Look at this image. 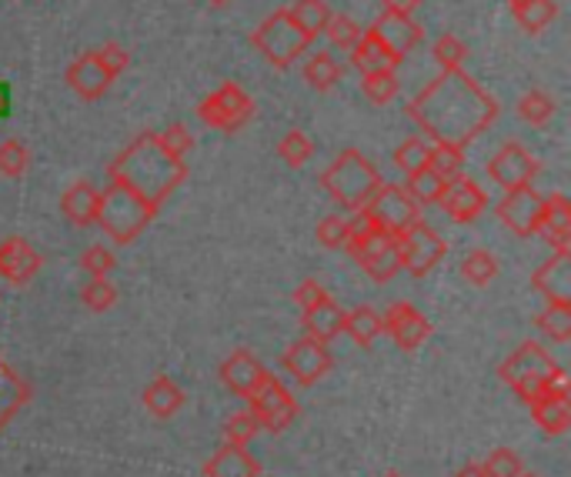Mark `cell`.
<instances>
[{
	"instance_id": "21",
	"label": "cell",
	"mask_w": 571,
	"mask_h": 477,
	"mask_svg": "<svg viewBox=\"0 0 571 477\" xmlns=\"http://www.w3.org/2000/svg\"><path fill=\"white\" fill-rule=\"evenodd\" d=\"M528 407H531V420L548 437H561L571 427V390H548Z\"/></svg>"
},
{
	"instance_id": "43",
	"label": "cell",
	"mask_w": 571,
	"mask_h": 477,
	"mask_svg": "<svg viewBox=\"0 0 571 477\" xmlns=\"http://www.w3.org/2000/svg\"><path fill=\"white\" fill-rule=\"evenodd\" d=\"M81 301H84V307H91L98 314L101 311H111L118 304V287L108 277H91L84 284V291H81Z\"/></svg>"
},
{
	"instance_id": "13",
	"label": "cell",
	"mask_w": 571,
	"mask_h": 477,
	"mask_svg": "<svg viewBox=\"0 0 571 477\" xmlns=\"http://www.w3.org/2000/svg\"><path fill=\"white\" fill-rule=\"evenodd\" d=\"M331 367H334V357H331V351H328V344H321V341H314V337H301V341H294L288 351H284V371L301 384V387H311V384H318L324 374H331Z\"/></svg>"
},
{
	"instance_id": "55",
	"label": "cell",
	"mask_w": 571,
	"mask_h": 477,
	"mask_svg": "<svg viewBox=\"0 0 571 477\" xmlns=\"http://www.w3.org/2000/svg\"><path fill=\"white\" fill-rule=\"evenodd\" d=\"M454 477H484V470H481V464H464Z\"/></svg>"
},
{
	"instance_id": "3",
	"label": "cell",
	"mask_w": 571,
	"mask_h": 477,
	"mask_svg": "<svg viewBox=\"0 0 571 477\" xmlns=\"http://www.w3.org/2000/svg\"><path fill=\"white\" fill-rule=\"evenodd\" d=\"M381 174L378 168L354 148L341 151L321 174V187L331 194L334 204H341L344 211H361L368 204V197L381 187Z\"/></svg>"
},
{
	"instance_id": "6",
	"label": "cell",
	"mask_w": 571,
	"mask_h": 477,
	"mask_svg": "<svg viewBox=\"0 0 571 477\" xmlns=\"http://www.w3.org/2000/svg\"><path fill=\"white\" fill-rule=\"evenodd\" d=\"M251 44L264 54V61L278 71L291 68L294 61H301L311 48V41L304 38V31L291 21L288 11H274L271 18L261 21V28L251 34Z\"/></svg>"
},
{
	"instance_id": "16",
	"label": "cell",
	"mask_w": 571,
	"mask_h": 477,
	"mask_svg": "<svg viewBox=\"0 0 571 477\" xmlns=\"http://www.w3.org/2000/svg\"><path fill=\"white\" fill-rule=\"evenodd\" d=\"M381 321H384V331L391 334V341H394L401 351H414V347H421V344L431 337V321H428L414 304H408V301L391 304V307L381 314Z\"/></svg>"
},
{
	"instance_id": "46",
	"label": "cell",
	"mask_w": 571,
	"mask_h": 477,
	"mask_svg": "<svg viewBox=\"0 0 571 477\" xmlns=\"http://www.w3.org/2000/svg\"><path fill=\"white\" fill-rule=\"evenodd\" d=\"M481 470L484 477H518L524 467H521V457L508 447H494L484 460H481Z\"/></svg>"
},
{
	"instance_id": "17",
	"label": "cell",
	"mask_w": 571,
	"mask_h": 477,
	"mask_svg": "<svg viewBox=\"0 0 571 477\" xmlns=\"http://www.w3.org/2000/svg\"><path fill=\"white\" fill-rule=\"evenodd\" d=\"M44 267V257L31 247L28 237H11L0 244V277L14 287H24L38 277V271Z\"/></svg>"
},
{
	"instance_id": "54",
	"label": "cell",
	"mask_w": 571,
	"mask_h": 477,
	"mask_svg": "<svg viewBox=\"0 0 571 477\" xmlns=\"http://www.w3.org/2000/svg\"><path fill=\"white\" fill-rule=\"evenodd\" d=\"M11 104H14V98H11V88L0 81V121H4L8 114H11Z\"/></svg>"
},
{
	"instance_id": "4",
	"label": "cell",
	"mask_w": 571,
	"mask_h": 477,
	"mask_svg": "<svg viewBox=\"0 0 571 477\" xmlns=\"http://www.w3.org/2000/svg\"><path fill=\"white\" fill-rule=\"evenodd\" d=\"M498 374H501V380L514 390L518 400L531 404V400H538L541 394H548V390L554 387V380H558L564 371L558 367V361H554L541 344L524 341L514 354L504 357V364L498 367Z\"/></svg>"
},
{
	"instance_id": "18",
	"label": "cell",
	"mask_w": 571,
	"mask_h": 477,
	"mask_svg": "<svg viewBox=\"0 0 571 477\" xmlns=\"http://www.w3.org/2000/svg\"><path fill=\"white\" fill-rule=\"evenodd\" d=\"M531 287L548 304H571V251H554L534 274Z\"/></svg>"
},
{
	"instance_id": "56",
	"label": "cell",
	"mask_w": 571,
	"mask_h": 477,
	"mask_svg": "<svg viewBox=\"0 0 571 477\" xmlns=\"http://www.w3.org/2000/svg\"><path fill=\"white\" fill-rule=\"evenodd\" d=\"M381 477H401V474H398V470H384Z\"/></svg>"
},
{
	"instance_id": "36",
	"label": "cell",
	"mask_w": 571,
	"mask_h": 477,
	"mask_svg": "<svg viewBox=\"0 0 571 477\" xmlns=\"http://www.w3.org/2000/svg\"><path fill=\"white\" fill-rule=\"evenodd\" d=\"M304 81L314 91H331L341 81V64L334 61V54H311L304 61Z\"/></svg>"
},
{
	"instance_id": "45",
	"label": "cell",
	"mask_w": 571,
	"mask_h": 477,
	"mask_svg": "<svg viewBox=\"0 0 571 477\" xmlns=\"http://www.w3.org/2000/svg\"><path fill=\"white\" fill-rule=\"evenodd\" d=\"M28 164H31V154H28L24 141L11 138L0 144V174L4 177H21L28 171Z\"/></svg>"
},
{
	"instance_id": "10",
	"label": "cell",
	"mask_w": 571,
	"mask_h": 477,
	"mask_svg": "<svg viewBox=\"0 0 571 477\" xmlns=\"http://www.w3.org/2000/svg\"><path fill=\"white\" fill-rule=\"evenodd\" d=\"M248 400H251V414L258 417V424L264 430L278 434V430H288L298 420V400L274 374H264V380L258 384V390Z\"/></svg>"
},
{
	"instance_id": "14",
	"label": "cell",
	"mask_w": 571,
	"mask_h": 477,
	"mask_svg": "<svg viewBox=\"0 0 571 477\" xmlns=\"http://www.w3.org/2000/svg\"><path fill=\"white\" fill-rule=\"evenodd\" d=\"M541 204H544V197L531 184L504 191V197L498 204V221L511 234H518V237H534L538 234V221H541Z\"/></svg>"
},
{
	"instance_id": "50",
	"label": "cell",
	"mask_w": 571,
	"mask_h": 477,
	"mask_svg": "<svg viewBox=\"0 0 571 477\" xmlns=\"http://www.w3.org/2000/svg\"><path fill=\"white\" fill-rule=\"evenodd\" d=\"M81 267L88 271V277H108L118 267V257L104 244H94L81 254Z\"/></svg>"
},
{
	"instance_id": "31",
	"label": "cell",
	"mask_w": 571,
	"mask_h": 477,
	"mask_svg": "<svg viewBox=\"0 0 571 477\" xmlns=\"http://www.w3.org/2000/svg\"><path fill=\"white\" fill-rule=\"evenodd\" d=\"M344 334H351V341L358 347H371L381 334H384V321L374 307L361 304L351 314H344Z\"/></svg>"
},
{
	"instance_id": "34",
	"label": "cell",
	"mask_w": 571,
	"mask_h": 477,
	"mask_svg": "<svg viewBox=\"0 0 571 477\" xmlns=\"http://www.w3.org/2000/svg\"><path fill=\"white\" fill-rule=\"evenodd\" d=\"M428 168H431L438 177H444V181L461 177V171H464V148L434 141V144L428 148Z\"/></svg>"
},
{
	"instance_id": "7",
	"label": "cell",
	"mask_w": 571,
	"mask_h": 477,
	"mask_svg": "<svg viewBox=\"0 0 571 477\" xmlns=\"http://www.w3.org/2000/svg\"><path fill=\"white\" fill-rule=\"evenodd\" d=\"M198 118L201 124H208L211 131L221 134H234L241 131L251 118H254V101L241 91V84L228 81L218 91H211L201 104H198Z\"/></svg>"
},
{
	"instance_id": "51",
	"label": "cell",
	"mask_w": 571,
	"mask_h": 477,
	"mask_svg": "<svg viewBox=\"0 0 571 477\" xmlns=\"http://www.w3.org/2000/svg\"><path fill=\"white\" fill-rule=\"evenodd\" d=\"M94 58H98V64H101L114 81L131 68V54H128L121 44H104V48H98V51H94Z\"/></svg>"
},
{
	"instance_id": "40",
	"label": "cell",
	"mask_w": 571,
	"mask_h": 477,
	"mask_svg": "<svg viewBox=\"0 0 571 477\" xmlns=\"http://www.w3.org/2000/svg\"><path fill=\"white\" fill-rule=\"evenodd\" d=\"M278 158L288 164V168H304L311 158H314V141L304 134V131H288L278 144Z\"/></svg>"
},
{
	"instance_id": "41",
	"label": "cell",
	"mask_w": 571,
	"mask_h": 477,
	"mask_svg": "<svg viewBox=\"0 0 571 477\" xmlns=\"http://www.w3.org/2000/svg\"><path fill=\"white\" fill-rule=\"evenodd\" d=\"M431 58H434V64H438L441 71H461L464 61H468V44L458 41L454 34H441V38L434 41Z\"/></svg>"
},
{
	"instance_id": "2",
	"label": "cell",
	"mask_w": 571,
	"mask_h": 477,
	"mask_svg": "<svg viewBox=\"0 0 571 477\" xmlns=\"http://www.w3.org/2000/svg\"><path fill=\"white\" fill-rule=\"evenodd\" d=\"M188 164L171 158L161 144L158 134H141L134 138L108 168V181L134 191L141 201L161 211V204L184 184Z\"/></svg>"
},
{
	"instance_id": "38",
	"label": "cell",
	"mask_w": 571,
	"mask_h": 477,
	"mask_svg": "<svg viewBox=\"0 0 571 477\" xmlns=\"http://www.w3.org/2000/svg\"><path fill=\"white\" fill-rule=\"evenodd\" d=\"M408 197L414 204H438L441 191H444V177H438L431 168H421L414 174H408V184H404Z\"/></svg>"
},
{
	"instance_id": "28",
	"label": "cell",
	"mask_w": 571,
	"mask_h": 477,
	"mask_svg": "<svg viewBox=\"0 0 571 477\" xmlns=\"http://www.w3.org/2000/svg\"><path fill=\"white\" fill-rule=\"evenodd\" d=\"M398 64H401V61H398L371 31H364L361 41L351 48V68L361 71V74H371V71H394Z\"/></svg>"
},
{
	"instance_id": "33",
	"label": "cell",
	"mask_w": 571,
	"mask_h": 477,
	"mask_svg": "<svg viewBox=\"0 0 571 477\" xmlns=\"http://www.w3.org/2000/svg\"><path fill=\"white\" fill-rule=\"evenodd\" d=\"M534 327L554 344L571 341V304H544V311L534 317Z\"/></svg>"
},
{
	"instance_id": "49",
	"label": "cell",
	"mask_w": 571,
	"mask_h": 477,
	"mask_svg": "<svg viewBox=\"0 0 571 477\" xmlns=\"http://www.w3.org/2000/svg\"><path fill=\"white\" fill-rule=\"evenodd\" d=\"M314 237H318V244H321V247H328V251H341V247H344V241H348V224H344V217L328 214V217L318 224Z\"/></svg>"
},
{
	"instance_id": "48",
	"label": "cell",
	"mask_w": 571,
	"mask_h": 477,
	"mask_svg": "<svg viewBox=\"0 0 571 477\" xmlns=\"http://www.w3.org/2000/svg\"><path fill=\"white\" fill-rule=\"evenodd\" d=\"M158 144H161L171 158L184 161V158L191 154V148H194V134H191L184 124H171L168 131H161V134H158Z\"/></svg>"
},
{
	"instance_id": "23",
	"label": "cell",
	"mask_w": 571,
	"mask_h": 477,
	"mask_svg": "<svg viewBox=\"0 0 571 477\" xmlns=\"http://www.w3.org/2000/svg\"><path fill=\"white\" fill-rule=\"evenodd\" d=\"M68 84H71V91H74L78 98L98 101V98L108 94V88L114 84V78L98 64V58H94V51H91V54L78 58V61L68 68Z\"/></svg>"
},
{
	"instance_id": "8",
	"label": "cell",
	"mask_w": 571,
	"mask_h": 477,
	"mask_svg": "<svg viewBox=\"0 0 571 477\" xmlns=\"http://www.w3.org/2000/svg\"><path fill=\"white\" fill-rule=\"evenodd\" d=\"M398 244V261L401 271H408L411 277H428L448 254V244L441 241V234L434 227H428L424 221L411 224L408 231H401L394 237Z\"/></svg>"
},
{
	"instance_id": "20",
	"label": "cell",
	"mask_w": 571,
	"mask_h": 477,
	"mask_svg": "<svg viewBox=\"0 0 571 477\" xmlns=\"http://www.w3.org/2000/svg\"><path fill=\"white\" fill-rule=\"evenodd\" d=\"M264 364L251 354V351H234L224 364H221V380H224V387L231 390V394H238V397H251L254 390H258V384L264 380Z\"/></svg>"
},
{
	"instance_id": "47",
	"label": "cell",
	"mask_w": 571,
	"mask_h": 477,
	"mask_svg": "<svg viewBox=\"0 0 571 477\" xmlns=\"http://www.w3.org/2000/svg\"><path fill=\"white\" fill-rule=\"evenodd\" d=\"M394 168L404 171V174H414L421 168H428V144L421 138H408L398 151H394Z\"/></svg>"
},
{
	"instance_id": "35",
	"label": "cell",
	"mask_w": 571,
	"mask_h": 477,
	"mask_svg": "<svg viewBox=\"0 0 571 477\" xmlns=\"http://www.w3.org/2000/svg\"><path fill=\"white\" fill-rule=\"evenodd\" d=\"M514 111H518V118H521L524 124H531V128H544V124L554 118V98H551V94H544V91H528V94H521V98H518Z\"/></svg>"
},
{
	"instance_id": "5",
	"label": "cell",
	"mask_w": 571,
	"mask_h": 477,
	"mask_svg": "<svg viewBox=\"0 0 571 477\" xmlns=\"http://www.w3.org/2000/svg\"><path fill=\"white\" fill-rule=\"evenodd\" d=\"M158 207H151L148 201H141L134 191L121 187L111 181V187L101 191V207H98V227L118 241V244H131L144 234V227L154 221Z\"/></svg>"
},
{
	"instance_id": "19",
	"label": "cell",
	"mask_w": 571,
	"mask_h": 477,
	"mask_svg": "<svg viewBox=\"0 0 571 477\" xmlns=\"http://www.w3.org/2000/svg\"><path fill=\"white\" fill-rule=\"evenodd\" d=\"M368 31H371L398 61H404V58L424 41V31H421L411 18H398V14H381Z\"/></svg>"
},
{
	"instance_id": "1",
	"label": "cell",
	"mask_w": 571,
	"mask_h": 477,
	"mask_svg": "<svg viewBox=\"0 0 571 477\" xmlns=\"http://www.w3.org/2000/svg\"><path fill=\"white\" fill-rule=\"evenodd\" d=\"M408 118L431 138L468 148L498 118V101L464 71H441L411 104Z\"/></svg>"
},
{
	"instance_id": "27",
	"label": "cell",
	"mask_w": 571,
	"mask_h": 477,
	"mask_svg": "<svg viewBox=\"0 0 571 477\" xmlns=\"http://www.w3.org/2000/svg\"><path fill=\"white\" fill-rule=\"evenodd\" d=\"M144 407L154 414V417H161V420H168V417H174L181 407H184V390L168 377V374H158L148 387H144Z\"/></svg>"
},
{
	"instance_id": "15",
	"label": "cell",
	"mask_w": 571,
	"mask_h": 477,
	"mask_svg": "<svg viewBox=\"0 0 571 477\" xmlns=\"http://www.w3.org/2000/svg\"><path fill=\"white\" fill-rule=\"evenodd\" d=\"M438 204L454 224H474L488 211V194L471 177H451V181H444Z\"/></svg>"
},
{
	"instance_id": "42",
	"label": "cell",
	"mask_w": 571,
	"mask_h": 477,
	"mask_svg": "<svg viewBox=\"0 0 571 477\" xmlns=\"http://www.w3.org/2000/svg\"><path fill=\"white\" fill-rule=\"evenodd\" d=\"M324 34H328V41H331L338 51H351V48L361 41L364 28H361L354 18H348V14H331V21H328Z\"/></svg>"
},
{
	"instance_id": "29",
	"label": "cell",
	"mask_w": 571,
	"mask_h": 477,
	"mask_svg": "<svg viewBox=\"0 0 571 477\" xmlns=\"http://www.w3.org/2000/svg\"><path fill=\"white\" fill-rule=\"evenodd\" d=\"M508 11L524 34H541L558 18L554 0H508Z\"/></svg>"
},
{
	"instance_id": "58",
	"label": "cell",
	"mask_w": 571,
	"mask_h": 477,
	"mask_svg": "<svg viewBox=\"0 0 571 477\" xmlns=\"http://www.w3.org/2000/svg\"><path fill=\"white\" fill-rule=\"evenodd\" d=\"M211 4H228V0H211Z\"/></svg>"
},
{
	"instance_id": "30",
	"label": "cell",
	"mask_w": 571,
	"mask_h": 477,
	"mask_svg": "<svg viewBox=\"0 0 571 477\" xmlns=\"http://www.w3.org/2000/svg\"><path fill=\"white\" fill-rule=\"evenodd\" d=\"M28 394H31V387L21 380V374L11 364L0 361V427H4L24 407Z\"/></svg>"
},
{
	"instance_id": "11",
	"label": "cell",
	"mask_w": 571,
	"mask_h": 477,
	"mask_svg": "<svg viewBox=\"0 0 571 477\" xmlns=\"http://www.w3.org/2000/svg\"><path fill=\"white\" fill-rule=\"evenodd\" d=\"M541 164L518 144V141H508L494 151V158L488 161L484 174L491 177V184H498L501 191H514V187H528L534 177H538Z\"/></svg>"
},
{
	"instance_id": "9",
	"label": "cell",
	"mask_w": 571,
	"mask_h": 477,
	"mask_svg": "<svg viewBox=\"0 0 571 477\" xmlns=\"http://www.w3.org/2000/svg\"><path fill=\"white\" fill-rule=\"evenodd\" d=\"M361 211L374 221L378 231H384L391 237H398L401 231H408L411 224L421 221V204H414L408 197V191L398 184H381Z\"/></svg>"
},
{
	"instance_id": "44",
	"label": "cell",
	"mask_w": 571,
	"mask_h": 477,
	"mask_svg": "<svg viewBox=\"0 0 571 477\" xmlns=\"http://www.w3.org/2000/svg\"><path fill=\"white\" fill-rule=\"evenodd\" d=\"M258 430H261L258 417H254L251 410H241V414L228 417V424H224V444L248 447V444L254 440V434H258Z\"/></svg>"
},
{
	"instance_id": "37",
	"label": "cell",
	"mask_w": 571,
	"mask_h": 477,
	"mask_svg": "<svg viewBox=\"0 0 571 477\" xmlns=\"http://www.w3.org/2000/svg\"><path fill=\"white\" fill-rule=\"evenodd\" d=\"M361 91L371 104H391L401 91V81L394 71H371V74H361Z\"/></svg>"
},
{
	"instance_id": "57",
	"label": "cell",
	"mask_w": 571,
	"mask_h": 477,
	"mask_svg": "<svg viewBox=\"0 0 571 477\" xmlns=\"http://www.w3.org/2000/svg\"><path fill=\"white\" fill-rule=\"evenodd\" d=\"M518 477H538V474H528V470H521V474H518Z\"/></svg>"
},
{
	"instance_id": "22",
	"label": "cell",
	"mask_w": 571,
	"mask_h": 477,
	"mask_svg": "<svg viewBox=\"0 0 571 477\" xmlns=\"http://www.w3.org/2000/svg\"><path fill=\"white\" fill-rule=\"evenodd\" d=\"M538 234L554 247V251H571V201L564 194H551L541 204V221Z\"/></svg>"
},
{
	"instance_id": "39",
	"label": "cell",
	"mask_w": 571,
	"mask_h": 477,
	"mask_svg": "<svg viewBox=\"0 0 571 477\" xmlns=\"http://www.w3.org/2000/svg\"><path fill=\"white\" fill-rule=\"evenodd\" d=\"M461 277H464L468 284H474V287L491 284V281L498 277V261H494V254H488V251H471V254H464V261H461Z\"/></svg>"
},
{
	"instance_id": "53",
	"label": "cell",
	"mask_w": 571,
	"mask_h": 477,
	"mask_svg": "<svg viewBox=\"0 0 571 477\" xmlns=\"http://www.w3.org/2000/svg\"><path fill=\"white\" fill-rule=\"evenodd\" d=\"M421 8V0H384V14H398V18H411Z\"/></svg>"
},
{
	"instance_id": "26",
	"label": "cell",
	"mask_w": 571,
	"mask_h": 477,
	"mask_svg": "<svg viewBox=\"0 0 571 477\" xmlns=\"http://www.w3.org/2000/svg\"><path fill=\"white\" fill-rule=\"evenodd\" d=\"M344 314L348 311H341L331 297H324L321 304H314V307L304 311V321L301 324H304L308 337H314L321 344H331L334 337L344 334Z\"/></svg>"
},
{
	"instance_id": "52",
	"label": "cell",
	"mask_w": 571,
	"mask_h": 477,
	"mask_svg": "<svg viewBox=\"0 0 571 477\" xmlns=\"http://www.w3.org/2000/svg\"><path fill=\"white\" fill-rule=\"evenodd\" d=\"M328 297V291L321 287V281H314V277H308L304 284H298V291H294V301L301 304V311H308V307H314V304H321Z\"/></svg>"
},
{
	"instance_id": "25",
	"label": "cell",
	"mask_w": 571,
	"mask_h": 477,
	"mask_svg": "<svg viewBox=\"0 0 571 477\" xmlns=\"http://www.w3.org/2000/svg\"><path fill=\"white\" fill-rule=\"evenodd\" d=\"M98 207H101V191L88 181H78L61 197V211L74 227H91L98 221Z\"/></svg>"
},
{
	"instance_id": "32",
	"label": "cell",
	"mask_w": 571,
	"mask_h": 477,
	"mask_svg": "<svg viewBox=\"0 0 571 477\" xmlns=\"http://www.w3.org/2000/svg\"><path fill=\"white\" fill-rule=\"evenodd\" d=\"M288 14L304 31L308 41L321 38L324 28H328V21H331V8L324 4V0H294V4L288 8Z\"/></svg>"
},
{
	"instance_id": "24",
	"label": "cell",
	"mask_w": 571,
	"mask_h": 477,
	"mask_svg": "<svg viewBox=\"0 0 571 477\" xmlns=\"http://www.w3.org/2000/svg\"><path fill=\"white\" fill-rule=\"evenodd\" d=\"M204 477H261V464L248 454V447L224 444L208 457Z\"/></svg>"
},
{
	"instance_id": "12",
	"label": "cell",
	"mask_w": 571,
	"mask_h": 477,
	"mask_svg": "<svg viewBox=\"0 0 571 477\" xmlns=\"http://www.w3.org/2000/svg\"><path fill=\"white\" fill-rule=\"evenodd\" d=\"M348 254L358 261V267L374 281V284H388L398 271H401V261H398V244L391 234L384 231H374L371 237L358 241L348 247Z\"/></svg>"
}]
</instances>
